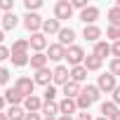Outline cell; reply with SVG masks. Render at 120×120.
<instances>
[{
  "instance_id": "obj_11",
  "label": "cell",
  "mask_w": 120,
  "mask_h": 120,
  "mask_svg": "<svg viewBox=\"0 0 120 120\" xmlns=\"http://www.w3.org/2000/svg\"><path fill=\"white\" fill-rule=\"evenodd\" d=\"M42 104H45V101H42L40 97H35V94H33V97H26V99H24V111H26V113H40V111H42Z\"/></svg>"
},
{
  "instance_id": "obj_46",
  "label": "cell",
  "mask_w": 120,
  "mask_h": 120,
  "mask_svg": "<svg viewBox=\"0 0 120 120\" xmlns=\"http://www.w3.org/2000/svg\"><path fill=\"white\" fill-rule=\"evenodd\" d=\"M111 120H120V111H118V113H115V115H113Z\"/></svg>"
},
{
  "instance_id": "obj_41",
  "label": "cell",
  "mask_w": 120,
  "mask_h": 120,
  "mask_svg": "<svg viewBox=\"0 0 120 120\" xmlns=\"http://www.w3.org/2000/svg\"><path fill=\"white\" fill-rule=\"evenodd\" d=\"M24 120H42V115H40V113H26Z\"/></svg>"
},
{
  "instance_id": "obj_43",
  "label": "cell",
  "mask_w": 120,
  "mask_h": 120,
  "mask_svg": "<svg viewBox=\"0 0 120 120\" xmlns=\"http://www.w3.org/2000/svg\"><path fill=\"white\" fill-rule=\"evenodd\" d=\"M5 104H7V101H5V97L0 94V113H3V108H5Z\"/></svg>"
},
{
  "instance_id": "obj_22",
  "label": "cell",
  "mask_w": 120,
  "mask_h": 120,
  "mask_svg": "<svg viewBox=\"0 0 120 120\" xmlns=\"http://www.w3.org/2000/svg\"><path fill=\"white\" fill-rule=\"evenodd\" d=\"M101 64H104V61H101V59H99L97 54H87L82 66H85L87 71H99V68H101Z\"/></svg>"
},
{
  "instance_id": "obj_32",
  "label": "cell",
  "mask_w": 120,
  "mask_h": 120,
  "mask_svg": "<svg viewBox=\"0 0 120 120\" xmlns=\"http://www.w3.org/2000/svg\"><path fill=\"white\" fill-rule=\"evenodd\" d=\"M54 99H56V87H54V85L45 87V97H42V101H45V104H52Z\"/></svg>"
},
{
  "instance_id": "obj_21",
  "label": "cell",
  "mask_w": 120,
  "mask_h": 120,
  "mask_svg": "<svg viewBox=\"0 0 120 120\" xmlns=\"http://www.w3.org/2000/svg\"><path fill=\"white\" fill-rule=\"evenodd\" d=\"M28 47H31L28 38H21V40H14V42H12V54H28Z\"/></svg>"
},
{
  "instance_id": "obj_20",
  "label": "cell",
  "mask_w": 120,
  "mask_h": 120,
  "mask_svg": "<svg viewBox=\"0 0 120 120\" xmlns=\"http://www.w3.org/2000/svg\"><path fill=\"white\" fill-rule=\"evenodd\" d=\"M92 54H97V56L101 59V61H104V59L111 54V45H108L106 40H99V42L94 45V52H92Z\"/></svg>"
},
{
  "instance_id": "obj_5",
  "label": "cell",
  "mask_w": 120,
  "mask_h": 120,
  "mask_svg": "<svg viewBox=\"0 0 120 120\" xmlns=\"http://www.w3.org/2000/svg\"><path fill=\"white\" fill-rule=\"evenodd\" d=\"M28 42H31V49L33 52H45L47 47H49V42H47V35L40 31V33H33L31 38H28Z\"/></svg>"
},
{
  "instance_id": "obj_30",
  "label": "cell",
  "mask_w": 120,
  "mask_h": 120,
  "mask_svg": "<svg viewBox=\"0 0 120 120\" xmlns=\"http://www.w3.org/2000/svg\"><path fill=\"white\" fill-rule=\"evenodd\" d=\"M106 17H108V21H111L113 26H120V10H118V7H111V10L106 12Z\"/></svg>"
},
{
  "instance_id": "obj_26",
  "label": "cell",
  "mask_w": 120,
  "mask_h": 120,
  "mask_svg": "<svg viewBox=\"0 0 120 120\" xmlns=\"http://www.w3.org/2000/svg\"><path fill=\"white\" fill-rule=\"evenodd\" d=\"M42 118H54L56 113H59V104L56 101H52V104H42Z\"/></svg>"
},
{
  "instance_id": "obj_27",
  "label": "cell",
  "mask_w": 120,
  "mask_h": 120,
  "mask_svg": "<svg viewBox=\"0 0 120 120\" xmlns=\"http://www.w3.org/2000/svg\"><path fill=\"white\" fill-rule=\"evenodd\" d=\"M82 92H85V94H87V97L92 99V104H94V101H99V97H101V90H99L97 85H87V87H85Z\"/></svg>"
},
{
  "instance_id": "obj_44",
  "label": "cell",
  "mask_w": 120,
  "mask_h": 120,
  "mask_svg": "<svg viewBox=\"0 0 120 120\" xmlns=\"http://www.w3.org/2000/svg\"><path fill=\"white\" fill-rule=\"evenodd\" d=\"M3 40H5V31L0 28V45H3Z\"/></svg>"
},
{
  "instance_id": "obj_8",
  "label": "cell",
  "mask_w": 120,
  "mask_h": 120,
  "mask_svg": "<svg viewBox=\"0 0 120 120\" xmlns=\"http://www.w3.org/2000/svg\"><path fill=\"white\" fill-rule=\"evenodd\" d=\"M97 87H99L101 92H113V90L118 87V82H115V75H111V73H104V75H99V80H97Z\"/></svg>"
},
{
  "instance_id": "obj_34",
  "label": "cell",
  "mask_w": 120,
  "mask_h": 120,
  "mask_svg": "<svg viewBox=\"0 0 120 120\" xmlns=\"http://www.w3.org/2000/svg\"><path fill=\"white\" fill-rule=\"evenodd\" d=\"M0 12H5V14L14 12V0H0Z\"/></svg>"
},
{
  "instance_id": "obj_23",
  "label": "cell",
  "mask_w": 120,
  "mask_h": 120,
  "mask_svg": "<svg viewBox=\"0 0 120 120\" xmlns=\"http://www.w3.org/2000/svg\"><path fill=\"white\" fill-rule=\"evenodd\" d=\"M87 68L85 66H75V68H71V80L73 82H82V80H87Z\"/></svg>"
},
{
  "instance_id": "obj_9",
  "label": "cell",
  "mask_w": 120,
  "mask_h": 120,
  "mask_svg": "<svg viewBox=\"0 0 120 120\" xmlns=\"http://www.w3.org/2000/svg\"><path fill=\"white\" fill-rule=\"evenodd\" d=\"M3 97H5V101H7L10 106H21V104H24V99H26V97H24L17 87H7Z\"/></svg>"
},
{
  "instance_id": "obj_25",
  "label": "cell",
  "mask_w": 120,
  "mask_h": 120,
  "mask_svg": "<svg viewBox=\"0 0 120 120\" xmlns=\"http://www.w3.org/2000/svg\"><path fill=\"white\" fill-rule=\"evenodd\" d=\"M26 118V111L21 106H10L7 108V120H24Z\"/></svg>"
},
{
  "instance_id": "obj_2",
  "label": "cell",
  "mask_w": 120,
  "mask_h": 120,
  "mask_svg": "<svg viewBox=\"0 0 120 120\" xmlns=\"http://www.w3.org/2000/svg\"><path fill=\"white\" fill-rule=\"evenodd\" d=\"M42 17L38 14V12H26L24 14V26H26V31L33 35V33H40L42 31Z\"/></svg>"
},
{
  "instance_id": "obj_4",
  "label": "cell",
  "mask_w": 120,
  "mask_h": 120,
  "mask_svg": "<svg viewBox=\"0 0 120 120\" xmlns=\"http://www.w3.org/2000/svg\"><path fill=\"white\" fill-rule=\"evenodd\" d=\"M68 80H71V71H68V66L59 64V66L52 71V82H54V85H61V87H64Z\"/></svg>"
},
{
  "instance_id": "obj_31",
  "label": "cell",
  "mask_w": 120,
  "mask_h": 120,
  "mask_svg": "<svg viewBox=\"0 0 120 120\" xmlns=\"http://www.w3.org/2000/svg\"><path fill=\"white\" fill-rule=\"evenodd\" d=\"M106 38H111L113 42H118V40H120V26L108 24V28H106Z\"/></svg>"
},
{
  "instance_id": "obj_18",
  "label": "cell",
  "mask_w": 120,
  "mask_h": 120,
  "mask_svg": "<svg viewBox=\"0 0 120 120\" xmlns=\"http://www.w3.org/2000/svg\"><path fill=\"white\" fill-rule=\"evenodd\" d=\"M35 85H45V87H49V82H52V71L49 68H40V71H35Z\"/></svg>"
},
{
  "instance_id": "obj_16",
  "label": "cell",
  "mask_w": 120,
  "mask_h": 120,
  "mask_svg": "<svg viewBox=\"0 0 120 120\" xmlns=\"http://www.w3.org/2000/svg\"><path fill=\"white\" fill-rule=\"evenodd\" d=\"M80 82H73V80H68L66 85H64V97L66 99H78L80 97Z\"/></svg>"
},
{
  "instance_id": "obj_13",
  "label": "cell",
  "mask_w": 120,
  "mask_h": 120,
  "mask_svg": "<svg viewBox=\"0 0 120 120\" xmlns=\"http://www.w3.org/2000/svg\"><path fill=\"white\" fill-rule=\"evenodd\" d=\"M82 38H85L87 42H94V45H97L99 38H101V28H99L97 24H94V26H85V28H82Z\"/></svg>"
},
{
  "instance_id": "obj_51",
  "label": "cell",
  "mask_w": 120,
  "mask_h": 120,
  "mask_svg": "<svg viewBox=\"0 0 120 120\" xmlns=\"http://www.w3.org/2000/svg\"><path fill=\"white\" fill-rule=\"evenodd\" d=\"M0 19H3V17H0Z\"/></svg>"
},
{
  "instance_id": "obj_14",
  "label": "cell",
  "mask_w": 120,
  "mask_h": 120,
  "mask_svg": "<svg viewBox=\"0 0 120 120\" xmlns=\"http://www.w3.org/2000/svg\"><path fill=\"white\" fill-rule=\"evenodd\" d=\"M73 40H75V31L73 28H61L59 31V45H64L68 49V47H73Z\"/></svg>"
},
{
  "instance_id": "obj_38",
  "label": "cell",
  "mask_w": 120,
  "mask_h": 120,
  "mask_svg": "<svg viewBox=\"0 0 120 120\" xmlns=\"http://www.w3.org/2000/svg\"><path fill=\"white\" fill-rule=\"evenodd\" d=\"M7 82H10V71L0 68V85H7Z\"/></svg>"
},
{
  "instance_id": "obj_33",
  "label": "cell",
  "mask_w": 120,
  "mask_h": 120,
  "mask_svg": "<svg viewBox=\"0 0 120 120\" xmlns=\"http://www.w3.org/2000/svg\"><path fill=\"white\" fill-rule=\"evenodd\" d=\"M24 7H26V12H38L42 7V0H24Z\"/></svg>"
},
{
  "instance_id": "obj_37",
  "label": "cell",
  "mask_w": 120,
  "mask_h": 120,
  "mask_svg": "<svg viewBox=\"0 0 120 120\" xmlns=\"http://www.w3.org/2000/svg\"><path fill=\"white\" fill-rule=\"evenodd\" d=\"M12 56V49H7L5 45H0V61H5V59Z\"/></svg>"
},
{
  "instance_id": "obj_28",
  "label": "cell",
  "mask_w": 120,
  "mask_h": 120,
  "mask_svg": "<svg viewBox=\"0 0 120 120\" xmlns=\"http://www.w3.org/2000/svg\"><path fill=\"white\" fill-rule=\"evenodd\" d=\"M75 104H78V108H80V111H85V113H87V108L92 106V99H90L85 92H80V97L75 99Z\"/></svg>"
},
{
  "instance_id": "obj_1",
  "label": "cell",
  "mask_w": 120,
  "mask_h": 120,
  "mask_svg": "<svg viewBox=\"0 0 120 120\" xmlns=\"http://www.w3.org/2000/svg\"><path fill=\"white\" fill-rule=\"evenodd\" d=\"M85 49L80 47V45H73V47H68L66 49V61H68V66L71 68H75V66H82L85 64Z\"/></svg>"
},
{
  "instance_id": "obj_47",
  "label": "cell",
  "mask_w": 120,
  "mask_h": 120,
  "mask_svg": "<svg viewBox=\"0 0 120 120\" xmlns=\"http://www.w3.org/2000/svg\"><path fill=\"white\" fill-rule=\"evenodd\" d=\"M0 120H7V113H0Z\"/></svg>"
},
{
  "instance_id": "obj_50",
  "label": "cell",
  "mask_w": 120,
  "mask_h": 120,
  "mask_svg": "<svg viewBox=\"0 0 120 120\" xmlns=\"http://www.w3.org/2000/svg\"><path fill=\"white\" fill-rule=\"evenodd\" d=\"M42 120H54V118H42Z\"/></svg>"
},
{
  "instance_id": "obj_7",
  "label": "cell",
  "mask_w": 120,
  "mask_h": 120,
  "mask_svg": "<svg viewBox=\"0 0 120 120\" xmlns=\"http://www.w3.org/2000/svg\"><path fill=\"white\" fill-rule=\"evenodd\" d=\"M47 59L49 61H61V59H66V47L59 45V42H52L47 47Z\"/></svg>"
},
{
  "instance_id": "obj_35",
  "label": "cell",
  "mask_w": 120,
  "mask_h": 120,
  "mask_svg": "<svg viewBox=\"0 0 120 120\" xmlns=\"http://www.w3.org/2000/svg\"><path fill=\"white\" fill-rule=\"evenodd\" d=\"M108 73L111 75H120V59H111V66H108Z\"/></svg>"
},
{
  "instance_id": "obj_10",
  "label": "cell",
  "mask_w": 120,
  "mask_h": 120,
  "mask_svg": "<svg viewBox=\"0 0 120 120\" xmlns=\"http://www.w3.org/2000/svg\"><path fill=\"white\" fill-rule=\"evenodd\" d=\"M97 19H99V7H94V5H90L87 10L80 12V21H82L85 26H94Z\"/></svg>"
},
{
  "instance_id": "obj_48",
  "label": "cell",
  "mask_w": 120,
  "mask_h": 120,
  "mask_svg": "<svg viewBox=\"0 0 120 120\" xmlns=\"http://www.w3.org/2000/svg\"><path fill=\"white\" fill-rule=\"evenodd\" d=\"M115 7H118V10H120V0H115Z\"/></svg>"
},
{
  "instance_id": "obj_49",
  "label": "cell",
  "mask_w": 120,
  "mask_h": 120,
  "mask_svg": "<svg viewBox=\"0 0 120 120\" xmlns=\"http://www.w3.org/2000/svg\"><path fill=\"white\" fill-rule=\"evenodd\" d=\"M97 120H108V118H104V115H101V118H97Z\"/></svg>"
},
{
  "instance_id": "obj_24",
  "label": "cell",
  "mask_w": 120,
  "mask_h": 120,
  "mask_svg": "<svg viewBox=\"0 0 120 120\" xmlns=\"http://www.w3.org/2000/svg\"><path fill=\"white\" fill-rule=\"evenodd\" d=\"M115 113H118V104H113V101H104V104H101V115H104V118L111 120Z\"/></svg>"
},
{
  "instance_id": "obj_12",
  "label": "cell",
  "mask_w": 120,
  "mask_h": 120,
  "mask_svg": "<svg viewBox=\"0 0 120 120\" xmlns=\"http://www.w3.org/2000/svg\"><path fill=\"white\" fill-rule=\"evenodd\" d=\"M59 31H61V21L59 19H45L42 21V33L45 35H59Z\"/></svg>"
},
{
  "instance_id": "obj_6",
  "label": "cell",
  "mask_w": 120,
  "mask_h": 120,
  "mask_svg": "<svg viewBox=\"0 0 120 120\" xmlns=\"http://www.w3.org/2000/svg\"><path fill=\"white\" fill-rule=\"evenodd\" d=\"M14 87L24 94V97H33V90H35V80L33 78H26V75H21L17 82H14Z\"/></svg>"
},
{
  "instance_id": "obj_29",
  "label": "cell",
  "mask_w": 120,
  "mask_h": 120,
  "mask_svg": "<svg viewBox=\"0 0 120 120\" xmlns=\"http://www.w3.org/2000/svg\"><path fill=\"white\" fill-rule=\"evenodd\" d=\"M10 59H12V64H14V66H19V68H21V66H26V64H31V56H28V54H12Z\"/></svg>"
},
{
  "instance_id": "obj_19",
  "label": "cell",
  "mask_w": 120,
  "mask_h": 120,
  "mask_svg": "<svg viewBox=\"0 0 120 120\" xmlns=\"http://www.w3.org/2000/svg\"><path fill=\"white\" fill-rule=\"evenodd\" d=\"M3 31H12V28H17V24H19V17L14 14V12H10V14H3Z\"/></svg>"
},
{
  "instance_id": "obj_39",
  "label": "cell",
  "mask_w": 120,
  "mask_h": 120,
  "mask_svg": "<svg viewBox=\"0 0 120 120\" xmlns=\"http://www.w3.org/2000/svg\"><path fill=\"white\" fill-rule=\"evenodd\" d=\"M111 54H113V59H120V40L111 45Z\"/></svg>"
},
{
  "instance_id": "obj_3",
  "label": "cell",
  "mask_w": 120,
  "mask_h": 120,
  "mask_svg": "<svg viewBox=\"0 0 120 120\" xmlns=\"http://www.w3.org/2000/svg\"><path fill=\"white\" fill-rule=\"evenodd\" d=\"M73 17V5L68 0H56L54 3V19L64 21V19H71Z\"/></svg>"
},
{
  "instance_id": "obj_42",
  "label": "cell",
  "mask_w": 120,
  "mask_h": 120,
  "mask_svg": "<svg viewBox=\"0 0 120 120\" xmlns=\"http://www.w3.org/2000/svg\"><path fill=\"white\" fill-rule=\"evenodd\" d=\"M78 120H92V118H90V113H80V115H78Z\"/></svg>"
},
{
  "instance_id": "obj_45",
  "label": "cell",
  "mask_w": 120,
  "mask_h": 120,
  "mask_svg": "<svg viewBox=\"0 0 120 120\" xmlns=\"http://www.w3.org/2000/svg\"><path fill=\"white\" fill-rule=\"evenodd\" d=\"M59 120H73L71 115H59Z\"/></svg>"
},
{
  "instance_id": "obj_15",
  "label": "cell",
  "mask_w": 120,
  "mask_h": 120,
  "mask_svg": "<svg viewBox=\"0 0 120 120\" xmlns=\"http://www.w3.org/2000/svg\"><path fill=\"white\" fill-rule=\"evenodd\" d=\"M78 111V104H75V99H61L59 101V113L61 115H71V113H75Z\"/></svg>"
},
{
  "instance_id": "obj_17",
  "label": "cell",
  "mask_w": 120,
  "mask_h": 120,
  "mask_svg": "<svg viewBox=\"0 0 120 120\" xmlns=\"http://www.w3.org/2000/svg\"><path fill=\"white\" fill-rule=\"evenodd\" d=\"M47 54L45 52H35L33 56H31V68H35V71H40V68H47Z\"/></svg>"
},
{
  "instance_id": "obj_36",
  "label": "cell",
  "mask_w": 120,
  "mask_h": 120,
  "mask_svg": "<svg viewBox=\"0 0 120 120\" xmlns=\"http://www.w3.org/2000/svg\"><path fill=\"white\" fill-rule=\"evenodd\" d=\"M71 5H73V10H80V12L90 7V5H87V0H71Z\"/></svg>"
},
{
  "instance_id": "obj_40",
  "label": "cell",
  "mask_w": 120,
  "mask_h": 120,
  "mask_svg": "<svg viewBox=\"0 0 120 120\" xmlns=\"http://www.w3.org/2000/svg\"><path fill=\"white\" fill-rule=\"evenodd\" d=\"M113 104H120V85L113 90Z\"/></svg>"
}]
</instances>
